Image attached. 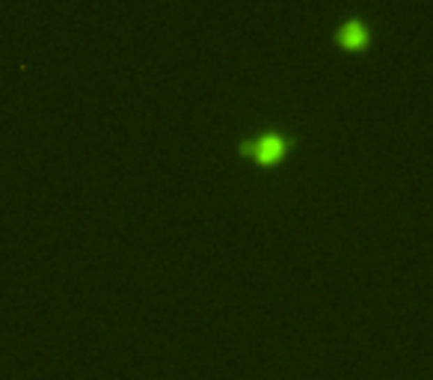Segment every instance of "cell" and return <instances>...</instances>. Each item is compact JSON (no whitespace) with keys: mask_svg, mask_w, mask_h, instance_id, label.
I'll list each match as a JSON object with an SVG mask.
<instances>
[{"mask_svg":"<svg viewBox=\"0 0 433 380\" xmlns=\"http://www.w3.org/2000/svg\"><path fill=\"white\" fill-rule=\"evenodd\" d=\"M247 149H252L261 161H273V158H279V152L285 149V140L279 137V134H264V137H259L255 142H247Z\"/></svg>","mask_w":433,"mask_h":380,"instance_id":"1","label":"cell"},{"mask_svg":"<svg viewBox=\"0 0 433 380\" xmlns=\"http://www.w3.org/2000/svg\"><path fill=\"white\" fill-rule=\"evenodd\" d=\"M362 39H365V30H362V24L347 21L344 27H342V42H347V45H359Z\"/></svg>","mask_w":433,"mask_h":380,"instance_id":"2","label":"cell"}]
</instances>
